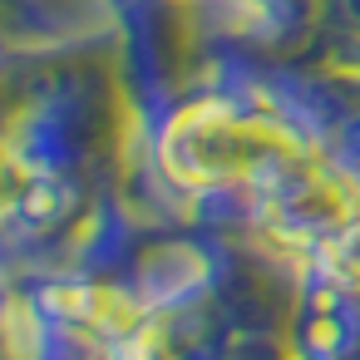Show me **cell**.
Here are the masks:
<instances>
[{"instance_id":"obj_1","label":"cell","mask_w":360,"mask_h":360,"mask_svg":"<svg viewBox=\"0 0 360 360\" xmlns=\"http://www.w3.org/2000/svg\"><path fill=\"white\" fill-rule=\"evenodd\" d=\"M158 158L178 188H271L306 163V148L276 124L257 114H237L232 104L183 109L158 143Z\"/></svg>"}]
</instances>
